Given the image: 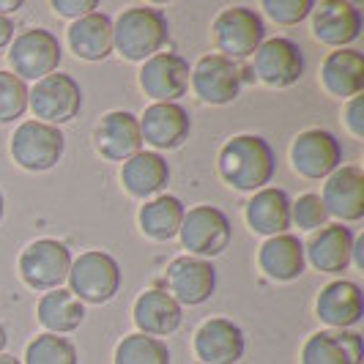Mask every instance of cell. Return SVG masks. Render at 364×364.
Masks as SVG:
<instances>
[{"mask_svg": "<svg viewBox=\"0 0 364 364\" xmlns=\"http://www.w3.org/2000/svg\"><path fill=\"white\" fill-rule=\"evenodd\" d=\"M132 315H134V326L140 334L159 337V340L178 331L183 321L181 304L162 288H148V291L140 293Z\"/></svg>", "mask_w": 364, "mask_h": 364, "instance_id": "23", "label": "cell"}, {"mask_svg": "<svg viewBox=\"0 0 364 364\" xmlns=\"http://www.w3.org/2000/svg\"><path fill=\"white\" fill-rule=\"evenodd\" d=\"M321 82L328 96L334 99H353L364 91V55L353 47L334 50L323 58L321 66Z\"/></svg>", "mask_w": 364, "mask_h": 364, "instance_id": "27", "label": "cell"}, {"mask_svg": "<svg viewBox=\"0 0 364 364\" xmlns=\"http://www.w3.org/2000/svg\"><path fill=\"white\" fill-rule=\"evenodd\" d=\"M14 41V22L11 17H0V53Z\"/></svg>", "mask_w": 364, "mask_h": 364, "instance_id": "38", "label": "cell"}, {"mask_svg": "<svg viewBox=\"0 0 364 364\" xmlns=\"http://www.w3.org/2000/svg\"><path fill=\"white\" fill-rule=\"evenodd\" d=\"M178 238H181V247L192 257L208 260V257L222 255L230 247L233 228H230V219L222 208L200 203L183 214Z\"/></svg>", "mask_w": 364, "mask_h": 364, "instance_id": "6", "label": "cell"}, {"mask_svg": "<svg viewBox=\"0 0 364 364\" xmlns=\"http://www.w3.org/2000/svg\"><path fill=\"white\" fill-rule=\"evenodd\" d=\"M11 159L28 173H47L63 159L66 137L58 127L41 121H22L11 134Z\"/></svg>", "mask_w": 364, "mask_h": 364, "instance_id": "7", "label": "cell"}, {"mask_svg": "<svg viewBox=\"0 0 364 364\" xmlns=\"http://www.w3.org/2000/svg\"><path fill=\"white\" fill-rule=\"evenodd\" d=\"M257 266L274 282H293L307 269L304 244L299 241V236H291V233L266 238L257 252Z\"/></svg>", "mask_w": 364, "mask_h": 364, "instance_id": "26", "label": "cell"}, {"mask_svg": "<svg viewBox=\"0 0 364 364\" xmlns=\"http://www.w3.org/2000/svg\"><path fill=\"white\" fill-rule=\"evenodd\" d=\"M321 203L328 217L340 219V225L359 222L364 217V173L356 164L337 167L323 183Z\"/></svg>", "mask_w": 364, "mask_h": 364, "instance_id": "19", "label": "cell"}, {"mask_svg": "<svg viewBox=\"0 0 364 364\" xmlns=\"http://www.w3.org/2000/svg\"><path fill=\"white\" fill-rule=\"evenodd\" d=\"M350 250H353V230L348 225L331 222L315 230L304 244V260L321 274H343L350 266Z\"/></svg>", "mask_w": 364, "mask_h": 364, "instance_id": "20", "label": "cell"}, {"mask_svg": "<svg viewBox=\"0 0 364 364\" xmlns=\"http://www.w3.org/2000/svg\"><path fill=\"white\" fill-rule=\"evenodd\" d=\"M346 127L356 140H364V99L362 96H353V99L348 102Z\"/></svg>", "mask_w": 364, "mask_h": 364, "instance_id": "37", "label": "cell"}, {"mask_svg": "<svg viewBox=\"0 0 364 364\" xmlns=\"http://www.w3.org/2000/svg\"><path fill=\"white\" fill-rule=\"evenodd\" d=\"M219 176L236 192H260L277 173V156L260 134H236L219 148Z\"/></svg>", "mask_w": 364, "mask_h": 364, "instance_id": "1", "label": "cell"}, {"mask_svg": "<svg viewBox=\"0 0 364 364\" xmlns=\"http://www.w3.org/2000/svg\"><path fill=\"white\" fill-rule=\"evenodd\" d=\"M312 36L321 44L334 47V50H346L348 44H353L362 36V11L346 3V0H323L315 3L312 9Z\"/></svg>", "mask_w": 364, "mask_h": 364, "instance_id": "16", "label": "cell"}, {"mask_svg": "<svg viewBox=\"0 0 364 364\" xmlns=\"http://www.w3.org/2000/svg\"><path fill=\"white\" fill-rule=\"evenodd\" d=\"M72 252L63 241L55 238H36L19 252V277L33 291H58L72 269Z\"/></svg>", "mask_w": 364, "mask_h": 364, "instance_id": "5", "label": "cell"}, {"mask_svg": "<svg viewBox=\"0 0 364 364\" xmlns=\"http://www.w3.org/2000/svg\"><path fill=\"white\" fill-rule=\"evenodd\" d=\"M63 60V50L60 41L53 31L47 28H28L14 36L9 44V63H11V74H17L19 80H44L47 74H55Z\"/></svg>", "mask_w": 364, "mask_h": 364, "instance_id": "8", "label": "cell"}, {"mask_svg": "<svg viewBox=\"0 0 364 364\" xmlns=\"http://www.w3.org/2000/svg\"><path fill=\"white\" fill-rule=\"evenodd\" d=\"M164 285H167V293L178 304L200 307L217 291V269L211 266V260L181 255L167 266Z\"/></svg>", "mask_w": 364, "mask_h": 364, "instance_id": "13", "label": "cell"}, {"mask_svg": "<svg viewBox=\"0 0 364 364\" xmlns=\"http://www.w3.org/2000/svg\"><path fill=\"white\" fill-rule=\"evenodd\" d=\"M3 211H6V203H3V192H0V219H3Z\"/></svg>", "mask_w": 364, "mask_h": 364, "instance_id": "43", "label": "cell"}, {"mask_svg": "<svg viewBox=\"0 0 364 364\" xmlns=\"http://www.w3.org/2000/svg\"><path fill=\"white\" fill-rule=\"evenodd\" d=\"M28 107L33 109L36 121L58 127L69 124L82 109V88L72 74H47L44 80L28 88Z\"/></svg>", "mask_w": 364, "mask_h": 364, "instance_id": "9", "label": "cell"}, {"mask_svg": "<svg viewBox=\"0 0 364 364\" xmlns=\"http://www.w3.org/2000/svg\"><path fill=\"white\" fill-rule=\"evenodd\" d=\"M350 263L356 269L364 272V236L362 238H353V250H350Z\"/></svg>", "mask_w": 364, "mask_h": 364, "instance_id": "39", "label": "cell"}, {"mask_svg": "<svg viewBox=\"0 0 364 364\" xmlns=\"http://www.w3.org/2000/svg\"><path fill=\"white\" fill-rule=\"evenodd\" d=\"M244 219L250 230L257 236H282L291 228V198L285 189L266 186L260 192H252L250 203L244 205Z\"/></svg>", "mask_w": 364, "mask_h": 364, "instance_id": "24", "label": "cell"}, {"mask_svg": "<svg viewBox=\"0 0 364 364\" xmlns=\"http://www.w3.org/2000/svg\"><path fill=\"white\" fill-rule=\"evenodd\" d=\"M291 225L301 228V230H310V233L326 228L328 214L326 208H323V203H321V195L307 192V195H301L296 203H291Z\"/></svg>", "mask_w": 364, "mask_h": 364, "instance_id": "34", "label": "cell"}, {"mask_svg": "<svg viewBox=\"0 0 364 364\" xmlns=\"http://www.w3.org/2000/svg\"><path fill=\"white\" fill-rule=\"evenodd\" d=\"M211 36L217 55L228 60H247L257 53V47L266 41V25L263 17L250 6H233L219 11L214 25H211Z\"/></svg>", "mask_w": 364, "mask_h": 364, "instance_id": "3", "label": "cell"}, {"mask_svg": "<svg viewBox=\"0 0 364 364\" xmlns=\"http://www.w3.org/2000/svg\"><path fill=\"white\" fill-rule=\"evenodd\" d=\"M192 348L203 364H238L247 350V337L230 318H208L195 331Z\"/></svg>", "mask_w": 364, "mask_h": 364, "instance_id": "15", "label": "cell"}, {"mask_svg": "<svg viewBox=\"0 0 364 364\" xmlns=\"http://www.w3.org/2000/svg\"><path fill=\"white\" fill-rule=\"evenodd\" d=\"M25 364H80V356L72 340L44 331L28 343Z\"/></svg>", "mask_w": 364, "mask_h": 364, "instance_id": "32", "label": "cell"}, {"mask_svg": "<svg viewBox=\"0 0 364 364\" xmlns=\"http://www.w3.org/2000/svg\"><path fill=\"white\" fill-rule=\"evenodd\" d=\"M121 266L118 260L102 250H88L72 260L69 269V291L82 304H107L121 291Z\"/></svg>", "mask_w": 364, "mask_h": 364, "instance_id": "4", "label": "cell"}, {"mask_svg": "<svg viewBox=\"0 0 364 364\" xmlns=\"http://www.w3.org/2000/svg\"><path fill=\"white\" fill-rule=\"evenodd\" d=\"M137 121H140L143 143L156 148V154L181 148L192 132V118L178 102H154Z\"/></svg>", "mask_w": 364, "mask_h": 364, "instance_id": "14", "label": "cell"}, {"mask_svg": "<svg viewBox=\"0 0 364 364\" xmlns=\"http://www.w3.org/2000/svg\"><path fill=\"white\" fill-rule=\"evenodd\" d=\"M0 364H22L19 359H14L11 353H0Z\"/></svg>", "mask_w": 364, "mask_h": 364, "instance_id": "42", "label": "cell"}, {"mask_svg": "<svg viewBox=\"0 0 364 364\" xmlns=\"http://www.w3.org/2000/svg\"><path fill=\"white\" fill-rule=\"evenodd\" d=\"M189 63L178 53H159L148 58L137 74V82L154 102H178L189 91Z\"/></svg>", "mask_w": 364, "mask_h": 364, "instance_id": "17", "label": "cell"}, {"mask_svg": "<svg viewBox=\"0 0 364 364\" xmlns=\"http://www.w3.org/2000/svg\"><path fill=\"white\" fill-rule=\"evenodd\" d=\"M22 6H25L22 0H0V17H11V14H17Z\"/></svg>", "mask_w": 364, "mask_h": 364, "instance_id": "40", "label": "cell"}, {"mask_svg": "<svg viewBox=\"0 0 364 364\" xmlns=\"http://www.w3.org/2000/svg\"><path fill=\"white\" fill-rule=\"evenodd\" d=\"M315 315L328 328H350L362 321L364 293L350 279H334L326 288H321L315 299Z\"/></svg>", "mask_w": 364, "mask_h": 364, "instance_id": "22", "label": "cell"}, {"mask_svg": "<svg viewBox=\"0 0 364 364\" xmlns=\"http://www.w3.org/2000/svg\"><path fill=\"white\" fill-rule=\"evenodd\" d=\"M50 6H53L60 17L80 19L85 17V14H91V11H96L99 9V0H53Z\"/></svg>", "mask_w": 364, "mask_h": 364, "instance_id": "36", "label": "cell"}, {"mask_svg": "<svg viewBox=\"0 0 364 364\" xmlns=\"http://www.w3.org/2000/svg\"><path fill=\"white\" fill-rule=\"evenodd\" d=\"M66 41L80 60H91V63L105 60L112 53V19L105 11H91L85 17L74 19Z\"/></svg>", "mask_w": 364, "mask_h": 364, "instance_id": "28", "label": "cell"}, {"mask_svg": "<svg viewBox=\"0 0 364 364\" xmlns=\"http://www.w3.org/2000/svg\"><path fill=\"white\" fill-rule=\"evenodd\" d=\"M121 183L132 198L151 200L162 195L164 186L170 183V164L156 151H137L121 167Z\"/></svg>", "mask_w": 364, "mask_h": 364, "instance_id": "25", "label": "cell"}, {"mask_svg": "<svg viewBox=\"0 0 364 364\" xmlns=\"http://www.w3.org/2000/svg\"><path fill=\"white\" fill-rule=\"evenodd\" d=\"M315 9V0H263V11L279 25H299Z\"/></svg>", "mask_w": 364, "mask_h": 364, "instance_id": "35", "label": "cell"}, {"mask_svg": "<svg viewBox=\"0 0 364 364\" xmlns=\"http://www.w3.org/2000/svg\"><path fill=\"white\" fill-rule=\"evenodd\" d=\"M93 146L107 162H127L137 151H143L140 121L129 109H112L102 115L93 129Z\"/></svg>", "mask_w": 364, "mask_h": 364, "instance_id": "18", "label": "cell"}, {"mask_svg": "<svg viewBox=\"0 0 364 364\" xmlns=\"http://www.w3.org/2000/svg\"><path fill=\"white\" fill-rule=\"evenodd\" d=\"M170 38V19L154 6H132L112 22V50L132 63H146Z\"/></svg>", "mask_w": 364, "mask_h": 364, "instance_id": "2", "label": "cell"}, {"mask_svg": "<svg viewBox=\"0 0 364 364\" xmlns=\"http://www.w3.org/2000/svg\"><path fill=\"white\" fill-rule=\"evenodd\" d=\"M364 343L350 328H321L301 346V364H362Z\"/></svg>", "mask_w": 364, "mask_h": 364, "instance_id": "21", "label": "cell"}, {"mask_svg": "<svg viewBox=\"0 0 364 364\" xmlns=\"http://www.w3.org/2000/svg\"><path fill=\"white\" fill-rule=\"evenodd\" d=\"M170 348L159 337H148V334H127L118 346H115V364H170Z\"/></svg>", "mask_w": 364, "mask_h": 364, "instance_id": "31", "label": "cell"}, {"mask_svg": "<svg viewBox=\"0 0 364 364\" xmlns=\"http://www.w3.org/2000/svg\"><path fill=\"white\" fill-rule=\"evenodd\" d=\"M183 203L173 195H156L146 200V205L140 208L137 222H140V230L154 241H170V238L178 236L183 222Z\"/></svg>", "mask_w": 364, "mask_h": 364, "instance_id": "30", "label": "cell"}, {"mask_svg": "<svg viewBox=\"0 0 364 364\" xmlns=\"http://www.w3.org/2000/svg\"><path fill=\"white\" fill-rule=\"evenodd\" d=\"M28 109V85L17 74L0 72V124H11Z\"/></svg>", "mask_w": 364, "mask_h": 364, "instance_id": "33", "label": "cell"}, {"mask_svg": "<svg viewBox=\"0 0 364 364\" xmlns=\"http://www.w3.org/2000/svg\"><path fill=\"white\" fill-rule=\"evenodd\" d=\"M252 58V72L269 88H291L304 77V53L291 38H266Z\"/></svg>", "mask_w": 364, "mask_h": 364, "instance_id": "12", "label": "cell"}, {"mask_svg": "<svg viewBox=\"0 0 364 364\" xmlns=\"http://www.w3.org/2000/svg\"><path fill=\"white\" fill-rule=\"evenodd\" d=\"M38 323L50 334H69L77 331L85 321V304L69 288L47 291L36 304Z\"/></svg>", "mask_w": 364, "mask_h": 364, "instance_id": "29", "label": "cell"}, {"mask_svg": "<svg viewBox=\"0 0 364 364\" xmlns=\"http://www.w3.org/2000/svg\"><path fill=\"white\" fill-rule=\"evenodd\" d=\"M244 77H247V72L241 69V63L211 53L203 55L195 63V69L189 74V85L203 105L222 107V105H230L238 99Z\"/></svg>", "mask_w": 364, "mask_h": 364, "instance_id": "10", "label": "cell"}, {"mask_svg": "<svg viewBox=\"0 0 364 364\" xmlns=\"http://www.w3.org/2000/svg\"><path fill=\"white\" fill-rule=\"evenodd\" d=\"M291 164L301 178L321 181L343 167V146L326 129H304L293 140Z\"/></svg>", "mask_w": 364, "mask_h": 364, "instance_id": "11", "label": "cell"}, {"mask_svg": "<svg viewBox=\"0 0 364 364\" xmlns=\"http://www.w3.org/2000/svg\"><path fill=\"white\" fill-rule=\"evenodd\" d=\"M6 346H9V331H6V326L0 323V353L6 350Z\"/></svg>", "mask_w": 364, "mask_h": 364, "instance_id": "41", "label": "cell"}]
</instances>
